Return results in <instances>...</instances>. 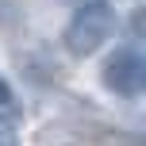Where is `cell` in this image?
Masks as SVG:
<instances>
[{
	"label": "cell",
	"mask_w": 146,
	"mask_h": 146,
	"mask_svg": "<svg viewBox=\"0 0 146 146\" xmlns=\"http://www.w3.org/2000/svg\"><path fill=\"white\" fill-rule=\"evenodd\" d=\"M131 35L146 38V4H139V8L131 12Z\"/></svg>",
	"instance_id": "3"
},
{
	"label": "cell",
	"mask_w": 146,
	"mask_h": 146,
	"mask_svg": "<svg viewBox=\"0 0 146 146\" xmlns=\"http://www.w3.org/2000/svg\"><path fill=\"white\" fill-rule=\"evenodd\" d=\"M100 81H104V88L115 92V96H139L146 88V58L139 50H131V46H123V50H115L104 62Z\"/></svg>",
	"instance_id": "2"
},
{
	"label": "cell",
	"mask_w": 146,
	"mask_h": 146,
	"mask_svg": "<svg viewBox=\"0 0 146 146\" xmlns=\"http://www.w3.org/2000/svg\"><path fill=\"white\" fill-rule=\"evenodd\" d=\"M0 146H19V135L8 119H0Z\"/></svg>",
	"instance_id": "5"
},
{
	"label": "cell",
	"mask_w": 146,
	"mask_h": 146,
	"mask_svg": "<svg viewBox=\"0 0 146 146\" xmlns=\"http://www.w3.org/2000/svg\"><path fill=\"white\" fill-rule=\"evenodd\" d=\"M0 111H15V92L4 77H0Z\"/></svg>",
	"instance_id": "4"
},
{
	"label": "cell",
	"mask_w": 146,
	"mask_h": 146,
	"mask_svg": "<svg viewBox=\"0 0 146 146\" xmlns=\"http://www.w3.org/2000/svg\"><path fill=\"white\" fill-rule=\"evenodd\" d=\"M115 27H119V15H115L111 4H104V0L100 4H85V8H77V15L69 19L62 42H66V50L73 58H88V54H96L115 35Z\"/></svg>",
	"instance_id": "1"
},
{
	"label": "cell",
	"mask_w": 146,
	"mask_h": 146,
	"mask_svg": "<svg viewBox=\"0 0 146 146\" xmlns=\"http://www.w3.org/2000/svg\"><path fill=\"white\" fill-rule=\"evenodd\" d=\"M69 4H77V8H85V4H100V0H69Z\"/></svg>",
	"instance_id": "6"
}]
</instances>
